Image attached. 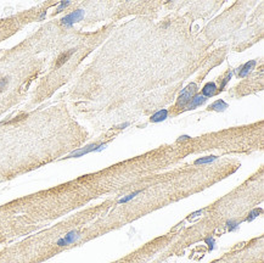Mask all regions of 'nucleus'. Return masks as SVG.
I'll use <instances>...</instances> for the list:
<instances>
[{"instance_id":"0eeeda50","label":"nucleus","mask_w":264,"mask_h":263,"mask_svg":"<svg viewBox=\"0 0 264 263\" xmlns=\"http://www.w3.org/2000/svg\"><path fill=\"white\" fill-rule=\"evenodd\" d=\"M216 90H217V85H216L214 83H207L202 89L203 96H204V98H206V96H212V95L216 93Z\"/></svg>"},{"instance_id":"f8f14e48","label":"nucleus","mask_w":264,"mask_h":263,"mask_svg":"<svg viewBox=\"0 0 264 263\" xmlns=\"http://www.w3.org/2000/svg\"><path fill=\"white\" fill-rule=\"evenodd\" d=\"M138 194H140V191L138 190V191H134L133 194H130V195H128V196H125V197H123V199H121L119 200V203H125V202H128V201H130L132 199H134Z\"/></svg>"},{"instance_id":"aec40b11","label":"nucleus","mask_w":264,"mask_h":263,"mask_svg":"<svg viewBox=\"0 0 264 263\" xmlns=\"http://www.w3.org/2000/svg\"><path fill=\"white\" fill-rule=\"evenodd\" d=\"M189 138H190L189 135H183V137L179 138V140H186V139H189Z\"/></svg>"},{"instance_id":"f257e3e1","label":"nucleus","mask_w":264,"mask_h":263,"mask_svg":"<svg viewBox=\"0 0 264 263\" xmlns=\"http://www.w3.org/2000/svg\"><path fill=\"white\" fill-rule=\"evenodd\" d=\"M196 90H197V87H196V84H195V83H191L190 85H187L183 91L180 93V95H179L178 105H180V106L186 105L187 102L192 99V96H194V94H195V91H196Z\"/></svg>"},{"instance_id":"20e7f679","label":"nucleus","mask_w":264,"mask_h":263,"mask_svg":"<svg viewBox=\"0 0 264 263\" xmlns=\"http://www.w3.org/2000/svg\"><path fill=\"white\" fill-rule=\"evenodd\" d=\"M78 238H79V233L76 231V230H72V231H69L65 238L59 239V240H57V245H59V246H66V245L73 244Z\"/></svg>"},{"instance_id":"a211bd4d","label":"nucleus","mask_w":264,"mask_h":263,"mask_svg":"<svg viewBox=\"0 0 264 263\" xmlns=\"http://www.w3.org/2000/svg\"><path fill=\"white\" fill-rule=\"evenodd\" d=\"M230 78H231V73H230V74H229V76H226V78H225V79H224L223 84H222V88H224V87H225V84H226V83H228V82L230 81Z\"/></svg>"},{"instance_id":"1a4fd4ad","label":"nucleus","mask_w":264,"mask_h":263,"mask_svg":"<svg viewBox=\"0 0 264 263\" xmlns=\"http://www.w3.org/2000/svg\"><path fill=\"white\" fill-rule=\"evenodd\" d=\"M209 108L214 111H224L225 108H228V104L223 100H217L209 106Z\"/></svg>"},{"instance_id":"6ab92c4d","label":"nucleus","mask_w":264,"mask_h":263,"mask_svg":"<svg viewBox=\"0 0 264 263\" xmlns=\"http://www.w3.org/2000/svg\"><path fill=\"white\" fill-rule=\"evenodd\" d=\"M201 213H202V210H200V211H197V212L192 213V214H191V217H196V216H199V214H201Z\"/></svg>"},{"instance_id":"f3484780","label":"nucleus","mask_w":264,"mask_h":263,"mask_svg":"<svg viewBox=\"0 0 264 263\" xmlns=\"http://www.w3.org/2000/svg\"><path fill=\"white\" fill-rule=\"evenodd\" d=\"M67 5H69V1H65V2H62L61 5H60V6H59V9H57V12H59V11H60V10H62V9H63V7H66V6H67Z\"/></svg>"},{"instance_id":"2eb2a0df","label":"nucleus","mask_w":264,"mask_h":263,"mask_svg":"<svg viewBox=\"0 0 264 263\" xmlns=\"http://www.w3.org/2000/svg\"><path fill=\"white\" fill-rule=\"evenodd\" d=\"M7 83H9V79H7V78H2V79H0V91H2V90L6 88Z\"/></svg>"},{"instance_id":"ddd939ff","label":"nucleus","mask_w":264,"mask_h":263,"mask_svg":"<svg viewBox=\"0 0 264 263\" xmlns=\"http://www.w3.org/2000/svg\"><path fill=\"white\" fill-rule=\"evenodd\" d=\"M261 212H262V210H261V208H256V210H253V211H252V212L249 213V217L247 218V221L249 222V221L254 219V218H256V217H257V216H258V214H259Z\"/></svg>"},{"instance_id":"f03ea898","label":"nucleus","mask_w":264,"mask_h":263,"mask_svg":"<svg viewBox=\"0 0 264 263\" xmlns=\"http://www.w3.org/2000/svg\"><path fill=\"white\" fill-rule=\"evenodd\" d=\"M101 147L103 149L105 147V144H102V145H95V144H91V145H89V146H85L84 149H81V150H77V151H74V152H72L71 155H68L67 157H81L83 155H85V154H88V152H91V151H99V150H101Z\"/></svg>"},{"instance_id":"423d86ee","label":"nucleus","mask_w":264,"mask_h":263,"mask_svg":"<svg viewBox=\"0 0 264 263\" xmlns=\"http://www.w3.org/2000/svg\"><path fill=\"white\" fill-rule=\"evenodd\" d=\"M167 116H168V111H167L166 108H163V110L157 111L155 115H152V116H151V122H155V123H157V122H162L167 118Z\"/></svg>"},{"instance_id":"7ed1b4c3","label":"nucleus","mask_w":264,"mask_h":263,"mask_svg":"<svg viewBox=\"0 0 264 263\" xmlns=\"http://www.w3.org/2000/svg\"><path fill=\"white\" fill-rule=\"evenodd\" d=\"M84 16V11L83 10H77L69 15H67L66 17H63L61 20L62 24H66V26H72L73 23L78 22L79 20H82V17Z\"/></svg>"},{"instance_id":"9d476101","label":"nucleus","mask_w":264,"mask_h":263,"mask_svg":"<svg viewBox=\"0 0 264 263\" xmlns=\"http://www.w3.org/2000/svg\"><path fill=\"white\" fill-rule=\"evenodd\" d=\"M74 51H76V50L73 49V50H69V51H67V53L62 54L61 56H60V57L57 59V62H56V67H60V66H62V65H63V63H65L66 61H67L68 59H69V57H71V55H72V54H73Z\"/></svg>"},{"instance_id":"4468645a","label":"nucleus","mask_w":264,"mask_h":263,"mask_svg":"<svg viewBox=\"0 0 264 263\" xmlns=\"http://www.w3.org/2000/svg\"><path fill=\"white\" fill-rule=\"evenodd\" d=\"M226 225L229 228V231H233V230H235V229L239 228V224L236 222H234V221H229V222L226 223Z\"/></svg>"},{"instance_id":"6e6552de","label":"nucleus","mask_w":264,"mask_h":263,"mask_svg":"<svg viewBox=\"0 0 264 263\" xmlns=\"http://www.w3.org/2000/svg\"><path fill=\"white\" fill-rule=\"evenodd\" d=\"M256 65V61L252 60L249 61V62H247V63H245L244 66L240 68V71H239V76L240 77H245V76H247L249 72H251V70L253 68V66Z\"/></svg>"},{"instance_id":"39448f33","label":"nucleus","mask_w":264,"mask_h":263,"mask_svg":"<svg viewBox=\"0 0 264 263\" xmlns=\"http://www.w3.org/2000/svg\"><path fill=\"white\" fill-rule=\"evenodd\" d=\"M204 101H206V98L203 95H195V96H192V99L189 101V110H192V108L202 105Z\"/></svg>"},{"instance_id":"dca6fc26","label":"nucleus","mask_w":264,"mask_h":263,"mask_svg":"<svg viewBox=\"0 0 264 263\" xmlns=\"http://www.w3.org/2000/svg\"><path fill=\"white\" fill-rule=\"evenodd\" d=\"M206 243L208 244V246H209V250H212V248H213V243H214V240H213L212 238H209V239H206Z\"/></svg>"},{"instance_id":"9b49d317","label":"nucleus","mask_w":264,"mask_h":263,"mask_svg":"<svg viewBox=\"0 0 264 263\" xmlns=\"http://www.w3.org/2000/svg\"><path fill=\"white\" fill-rule=\"evenodd\" d=\"M217 159V156H208V157H203V159H199L195 161V164H204V163H209L213 162Z\"/></svg>"}]
</instances>
